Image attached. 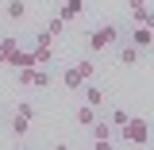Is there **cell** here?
I'll list each match as a JSON object with an SVG mask.
<instances>
[{"label": "cell", "mask_w": 154, "mask_h": 150, "mask_svg": "<svg viewBox=\"0 0 154 150\" xmlns=\"http://www.w3.org/2000/svg\"><path fill=\"white\" fill-rule=\"evenodd\" d=\"M150 139V123L143 119V115H131L127 123H123V142H131V146H143Z\"/></svg>", "instance_id": "1"}, {"label": "cell", "mask_w": 154, "mask_h": 150, "mask_svg": "<svg viewBox=\"0 0 154 150\" xmlns=\"http://www.w3.org/2000/svg\"><path fill=\"white\" fill-rule=\"evenodd\" d=\"M116 42H119V27L116 23H100L93 35H89V50H108Z\"/></svg>", "instance_id": "2"}, {"label": "cell", "mask_w": 154, "mask_h": 150, "mask_svg": "<svg viewBox=\"0 0 154 150\" xmlns=\"http://www.w3.org/2000/svg\"><path fill=\"white\" fill-rule=\"evenodd\" d=\"M16 50H19L16 35H0V66H12V58H16Z\"/></svg>", "instance_id": "3"}, {"label": "cell", "mask_w": 154, "mask_h": 150, "mask_svg": "<svg viewBox=\"0 0 154 150\" xmlns=\"http://www.w3.org/2000/svg\"><path fill=\"white\" fill-rule=\"evenodd\" d=\"M131 42L139 46V50H143V54H146V50L154 46V31H150V27H139V23H135V31H131Z\"/></svg>", "instance_id": "4"}, {"label": "cell", "mask_w": 154, "mask_h": 150, "mask_svg": "<svg viewBox=\"0 0 154 150\" xmlns=\"http://www.w3.org/2000/svg\"><path fill=\"white\" fill-rule=\"evenodd\" d=\"M81 12H85V0H62V8H58V16L66 19V23H69V19H77Z\"/></svg>", "instance_id": "5"}, {"label": "cell", "mask_w": 154, "mask_h": 150, "mask_svg": "<svg viewBox=\"0 0 154 150\" xmlns=\"http://www.w3.org/2000/svg\"><path fill=\"white\" fill-rule=\"evenodd\" d=\"M4 16L12 19V23H19V19L27 16V4H23V0H8V4H4Z\"/></svg>", "instance_id": "6"}, {"label": "cell", "mask_w": 154, "mask_h": 150, "mask_svg": "<svg viewBox=\"0 0 154 150\" xmlns=\"http://www.w3.org/2000/svg\"><path fill=\"white\" fill-rule=\"evenodd\" d=\"M73 119H77V127H93V123H96V108H93V104H81Z\"/></svg>", "instance_id": "7"}, {"label": "cell", "mask_w": 154, "mask_h": 150, "mask_svg": "<svg viewBox=\"0 0 154 150\" xmlns=\"http://www.w3.org/2000/svg\"><path fill=\"white\" fill-rule=\"evenodd\" d=\"M50 81H54L50 66H35V77H31V85H35V89H50Z\"/></svg>", "instance_id": "8"}, {"label": "cell", "mask_w": 154, "mask_h": 150, "mask_svg": "<svg viewBox=\"0 0 154 150\" xmlns=\"http://www.w3.org/2000/svg\"><path fill=\"white\" fill-rule=\"evenodd\" d=\"M139 58H143V50H139L135 42H127V46L119 50V66H139Z\"/></svg>", "instance_id": "9"}, {"label": "cell", "mask_w": 154, "mask_h": 150, "mask_svg": "<svg viewBox=\"0 0 154 150\" xmlns=\"http://www.w3.org/2000/svg\"><path fill=\"white\" fill-rule=\"evenodd\" d=\"M62 85H66V89H81V85H85V77H81V69H77V66H69V69H66V73H62Z\"/></svg>", "instance_id": "10"}, {"label": "cell", "mask_w": 154, "mask_h": 150, "mask_svg": "<svg viewBox=\"0 0 154 150\" xmlns=\"http://www.w3.org/2000/svg\"><path fill=\"white\" fill-rule=\"evenodd\" d=\"M81 96H85V104H93V108H100V104H104V93H100L96 85H89V81L81 85Z\"/></svg>", "instance_id": "11"}, {"label": "cell", "mask_w": 154, "mask_h": 150, "mask_svg": "<svg viewBox=\"0 0 154 150\" xmlns=\"http://www.w3.org/2000/svg\"><path fill=\"white\" fill-rule=\"evenodd\" d=\"M50 62H54L50 42H35V66H50Z\"/></svg>", "instance_id": "12"}, {"label": "cell", "mask_w": 154, "mask_h": 150, "mask_svg": "<svg viewBox=\"0 0 154 150\" xmlns=\"http://www.w3.org/2000/svg\"><path fill=\"white\" fill-rule=\"evenodd\" d=\"M27 131H31V119H27V115H12V135H16V139H23V135H27Z\"/></svg>", "instance_id": "13"}, {"label": "cell", "mask_w": 154, "mask_h": 150, "mask_svg": "<svg viewBox=\"0 0 154 150\" xmlns=\"http://www.w3.org/2000/svg\"><path fill=\"white\" fill-rule=\"evenodd\" d=\"M12 66H35V50H16V58H12Z\"/></svg>", "instance_id": "14"}, {"label": "cell", "mask_w": 154, "mask_h": 150, "mask_svg": "<svg viewBox=\"0 0 154 150\" xmlns=\"http://www.w3.org/2000/svg\"><path fill=\"white\" fill-rule=\"evenodd\" d=\"M127 119H131V115L123 112V108H112V112H108V123H112V127H123Z\"/></svg>", "instance_id": "15"}, {"label": "cell", "mask_w": 154, "mask_h": 150, "mask_svg": "<svg viewBox=\"0 0 154 150\" xmlns=\"http://www.w3.org/2000/svg\"><path fill=\"white\" fill-rule=\"evenodd\" d=\"M16 112H19V115H27V119H35V115H38V108L31 104V100H19V104H16Z\"/></svg>", "instance_id": "16"}, {"label": "cell", "mask_w": 154, "mask_h": 150, "mask_svg": "<svg viewBox=\"0 0 154 150\" xmlns=\"http://www.w3.org/2000/svg\"><path fill=\"white\" fill-rule=\"evenodd\" d=\"M135 23H139V27H150V31H154V12H150V8H143V12L135 16Z\"/></svg>", "instance_id": "17"}, {"label": "cell", "mask_w": 154, "mask_h": 150, "mask_svg": "<svg viewBox=\"0 0 154 150\" xmlns=\"http://www.w3.org/2000/svg\"><path fill=\"white\" fill-rule=\"evenodd\" d=\"M62 27H66V19H62V16H54L50 23H46V35H50V38H54V35H62Z\"/></svg>", "instance_id": "18"}, {"label": "cell", "mask_w": 154, "mask_h": 150, "mask_svg": "<svg viewBox=\"0 0 154 150\" xmlns=\"http://www.w3.org/2000/svg\"><path fill=\"white\" fill-rule=\"evenodd\" d=\"M77 69H81V77H85V81H93V73H96L93 62H77Z\"/></svg>", "instance_id": "19"}, {"label": "cell", "mask_w": 154, "mask_h": 150, "mask_svg": "<svg viewBox=\"0 0 154 150\" xmlns=\"http://www.w3.org/2000/svg\"><path fill=\"white\" fill-rule=\"evenodd\" d=\"M143 8H146V0H127V12H131V19L139 16V12H143Z\"/></svg>", "instance_id": "20"}]
</instances>
